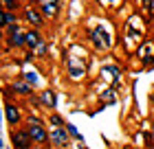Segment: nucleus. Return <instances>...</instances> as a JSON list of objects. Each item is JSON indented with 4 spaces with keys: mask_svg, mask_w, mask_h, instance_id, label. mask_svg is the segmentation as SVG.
<instances>
[{
    "mask_svg": "<svg viewBox=\"0 0 154 149\" xmlns=\"http://www.w3.org/2000/svg\"><path fill=\"white\" fill-rule=\"evenodd\" d=\"M26 132H29L31 140H33V143H38V145H44L46 140H48V134H46V130H44V125H42L35 116L29 118V130H26Z\"/></svg>",
    "mask_w": 154,
    "mask_h": 149,
    "instance_id": "nucleus-1",
    "label": "nucleus"
},
{
    "mask_svg": "<svg viewBox=\"0 0 154 149\" xmlns=\"http://www.w3.org/2000/svg\"><path fill=\"white\" fill-rule=\"evenodd\" d=\"M11 140H13V147H16V149H29L31 143H33L31 136H29V132H13Z\"/></svg>",
    "mask_w": 154,
    "mask_h": 149,
    "instance_id": "nucleus-2",
    "label": "nucleus"
},
{
    "mask_svg": "<svg viewBox=\"0 0 154 149\" xmlns=\"http://www.w3.org/2000/svg\"><path fill=\"white\" fill-rule=\"evenodd\" d=\"M51 140H53V145H57V147H66L68 145V134L64 127H55V130L51 132Z\"/></svg>",
    "mask_w": 154,
    "mask_h": 149,
    "instance_id": "nucleus-3",
    "label": "nucleus"
},
{
    "mask_svg": "<svg viewBox=\"0 0 154 149\" xmlns=\"http://www.w3.org/2000/svg\"><path fill=\"white\" fill-rule=\"evenodd\" d=\"M9 35H11V44H13V46H24V44H26L24 33L20 31L16 24H13V26H9Z\"/></svg>",
    "mask_w": 154,
    "mask_h": 149,
    "instance_id": "nucleus-4",
    "label": "nucleus"
},
{
    "mask_svg": "<svg viewBox=\"0 0 154 149\" xmlns=\"http://www.w3.org/2000/svg\"><path fill=\"white\" fill-rule=\"evenodd\" d=\"M42 11H44V16L53 18L55 13L60 11V2L57 0H42Z\"/></svg>",
    "mask_w": 154,
    "mask_h": 149,
    "instance_id": "nucleus-5",
    "label": "nucleus"
},
{
    "mask_svg": "<svg viewBox=\"0 0 154 149\" xmlns=\"http://www.w3.org/2000/svg\"><path fill=\"white\" fill-rule=\"evenodd\" d=\"M5 112H7V121H9V123L11 125H18L20 123V112H18V108H16V105H7V108H5Z\"/></svg>",
    "mask_w": 154,
    "mask_h": 149,
    "instance_id": "nucleus-6",
    "label": "nucleus"
},
{
    "mask_svg": "<svg viewBox=\"0 0 154 149\" xmlns=\"http://www.w3.org/2000/svg\"><path fill=\"white\" fill-rule=\"evenodd\" d=\"M24 37H26V44H29L31 48H38L42 44V37H40V33L38 31H29V33H24Z\"/></svg>",
    "mask_w": 154,
    "mask_h": 149,
    "instance_id": "nucleus-7",
    "label": "nucleus"
},
{
    "mask_svg": "<svg viewBox=\"0 0 154 149\" xmlns=\"http://www.w3.org/2000/svg\"><path fill=\"white\" fill-rule=\"evenodd\" d=\"M24 13H26V20H29L33 26H40V24H42V16H40L35 9H31V7H29V9H26Z\"/></svg>",
    "mask_w": 154,
    "mask_h": 149,
    "instance_id": "nucleus-8",
    "label": "nucleus"
},
{
    "mask_svg": "<svg viewBox=\"0 0 154 149\" xmlns=\"http://www.w3.org/2000/svg\"><path fill=\"white\" fill-rule=\"evenodd\" d=\"M42 105H44V108H55V94L51 90L42 92Z\"/></svg>",
    "mask_w": 154,
    "mask_h": 149,
    "instance_id": "nucleus-9",
    "label": "nucleus"
},
{
    "mask_svg": "<svg viewBox=\"0 0 154 149\" xmlns=\"http://www.w3.org/2000/svg\"><path fill=\"white\" fill-rule=\"evenodd\" d=\"M16 24V16L7 11H0V26H13Z\"/></svg>",
    "mask_w": 154,
    "mask_h": 149,
    "instance_id": "nucleus-10",
    "label": "nucleus"
},
{
    "mask_svg": "<svg viewBox=\"0 0 154 149\" xmlns=\"http://www.w3.org/2000/svg\"><path fill=\"white\" fill-rule=\"evenodd\" d=\"M13 90L20 92V94H31V86H29V83H22V81L13 83Z\"/></svg>",
    "mask_w": 154,
    "mask_h": 149,
    "instance_id": "nucleus-11",
    "label": "nucleus"
},
{
    "mask_svg": "<svg viewBox=\"0 0 154 149\" xmlns=\"http://www.w3.org/2000/svg\"><path fill=\"white\" fill-rule=\"evenodd\" d=\"M66 130H68V134H71V136H75L77 140H82V134L75 130V125H71V123H66Z\"/></svg>",
    "mask_w": 154,
    "mask_h": 149,
    "instance_id": "nucleus-12",
    "label": "nucleus"
},
{
    "mask_svg": "<svg viewBox=\"0 0 154 149\" xmlns=\"http://www.w3.org/2000/svg\"><path fill=\"white\" fill-rule=\"evenodd\" d=\"M48 121H51V125H53V127H64V125H66L64 121H62L60 116H55V114H53L51 118H48Z\"/></svg>",
    "mask_w": 154,
    "mask_h": 149,
    "instance_id": "nucleus-13",
    "label": "nucleus"
},
{
    "mask_svg": "<svg viewBox=\"0 0 154 149\" xmlns=\"http://www.w3.org/2000/svg\"><path fill=\"white\" fill-rule=\"evenodd\" d=\"M26 81H31V83H38V77L29 73V75H26Z\"/></svg>",
    "mask_w": 154,
    "mask_h": 149,
    "instance_id": "nucleus-14",
    "label": "nucleus"
},
{
    "mask_svg": "<svg viewBox=\"0 0 154 149\" xmlns=\"http://www.w3.org/2000/svg\"><path fill=\"white\" fill-rule=\"evenodd\" d=\"M0 11H2V0H0Z\"/></svg>",
    "mask_w": 154,
    "mask_h": 149,
    "instance_id": "nucleus-15",
    "label": "nucleus"
},
{
    "mask_svg": "<svg viewBox=\"0 0 154 149\" xmlns=\"http://www.w3.org/2000/svg\"><path fill=\"white\" fill-rule=\"evenodd\" d=\"M0 37H2V33H0Z\"/></svg>",
    "mask_w": 154,
    "mask_h": 149,
    "instance_id": "nucleus-16",
    "label": "nucleus"
}]
</instances>
